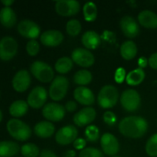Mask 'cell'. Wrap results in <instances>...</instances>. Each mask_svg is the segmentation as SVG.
Wrapping results in <instances>:
<instances>
[{
    "label": "cell",
    "instance_id": "obj_3",
    "mask_svg": "<svg viewBox=\"0 0 157 157\" xmlns=\"http://www.w3.org/2000/svg\"><path fill=\"white\" fill-rule=\"evenodd\" d=\"M118 98L119 93L117 89L113 85H106L101 89L98 94V102L102 108L109 109L116 105Z\"/></svg>",
    "mask_w": 157,
    "mask_h": 157
},
{
    "label": "cell",
    "instance_id": "obj_16",
    "mask_svg": "<svg viewBox=\"0 0 157 157\" xmlns=\"http://www.w3.org/2000/svg\"><path fill=\"white\" fill-rule=\"evenodd\" d=\"M96 118V110L91 107H87L78 111L74 116V123L80 127L91 124Z\"/></svg>",
    "mask_w": 157,
    "mask_h": 157
},
{
    "label": "cell",
    "instance_id": "obj_4",
    "mask_svg": "<svg viewBox=\"0 0 157 157\" xmlns=\"http://www.w3.org/2000/svg\"><path fill=\"white\" fill-rule=\"evenodd\" d=\"M30 71L33 76L42 83H48L54 80L53 68L44 61H34L31 65Z\"/></svg>",
    "mask_w": 157,
    "mask_h": 157
},
{
    "label": "cell",
    "instance_id": "obj_28",
    "mask_svg": "<svg viewBox=\"0 0 157 157\" xmlns=\"http://www.w3.org/2000/svg\"><path fill=\"white\" fill-rule=\"evenodd\" d=\"M74 65V62L71 58L67 57H63L59 58L55 63V70L59 74H67L72 69Z\"/></svg>",
    "mask_w": 157,
    "mask_h": 157
},
{
    "label": "cell",
    "instance_id": "obj_8",
    "mask_svg": "<svg viewBox=\"0 0 157 157\" xmlns=\"http://www.w3.org/2000/svg\"><path fill=\"white\" fill-rule=\"evenodd\" d=\"M66 110L64 106L58 103H48L42 109V115L46 120L52 122L61 121L65 116Z\"/></svg>",
    "mask_w": 157,
    "mask_h": 157
},
{
    "label": "cell",
    "instance_id": "obj_38",
    "mask_svg": "<svg viewBox=\"0 0 157 157\" xmlns=\"http://www.w3.org/2000/svg\"><path fill=\"white\" fill-rule=\"evenodd\" d=\"M126 76V71L123 67H120L115 72V81L117 82L118 84L123 83L124 81V78Z\"/></svg>",
    "mask_w": 157,
    "mask_h": 157
},
{
    "label": "cell",
    "instance_id": "obj_12",
    "mask_svg": "<svg viewBox=\"0 0 157 157\" xmlns=\"http://www.w3.org/2000/svg\"><path fill=\"white\" fill-rule=\"evenodd\" d=\"M78 131L73 125H67L60 129L55 135V140L62 146L68 145L74 143L78 137Z\"/></svg>",
    "mask_w": 157,
    "mask_h": 157
},
{
    "label": "cell",
    "instance_id": "obj_35",
    "mask_svg": "<svg viewBox=\"0 0 157 157\" xmlns=\"http://www.w3.org/2000/svg\"><path fill=\"white\" fill-rule=\"evenodd\" d=\"M79 157H104V153L98 149L87 147L81 150Z\"/></svg>",
    "mask_w": 157,
    "mask_h": 157
},
{
    "label": "cell",
    "instance_id": "obj_25",
    "mask_svg": "<svg viewBox=\"0 0 157 157\" xmlns=\"http://www.w3.org/2000/svg\"><path fill=\"white\" fill-rule=\"evenodd\" d=\"M29 110V104L22 100L15 101L9 107V113L14 117H21L26 114Z\"/></svg>",
    "mask_w": 157,
    "mask_h": 157
},
{
    "label": "cell",
    "instance_id": "obj_13",
    "mask_svg": "<svg viewBox=\"0 0 157 157\" xmlns=\"http://www.w3.org/2000/svg\"><path fill=\"white\" fill-rule=\"evenodd\" d=\"M71 59L79 66L88 67L94 63V56L89 50L82 48L75 49L71 54Z\"/></svg>",
    "mask_w": 157,
    "mask_h": 157
},
{
    "label": "cell",
    "instance_id": "obj_36",
    "mask_svg": "<svg viewBox=\"0 0 157 157\" xmlns=\"http://www.w3.org/2000/svg\"><path fill=\"white\" fill-rule=\"evenodd\" d=\"M40 45L36 40H30L26 44V51L30 56H35L39 52Z\"/></svg>",
    "mask_w": 157,
    "mask_h": 157
},
{
    "label": "cell",
    "instance_id": "obj_40",
    "mask_svg": "<svg viewBox=\"0 0 157 157\" xmlns=\"http://www.w3.org/2000/svg\"><path fill=\"white\" fill-rule=\"evenodd\" d=\"M64 108H65L66 111L74 112L77 110V108H78V104H77V103L75 102V101H69L65 104Z\"/></svg>",
    "mask_w": 157,
    "mask_h": 157
},
{
    "label": "cell",
    "instance_id": "obj_27",
    "mask_svg": "<svg viewBox=\"0 0 157 157\" xmlns=\"http://www.w3.org/2000/svg\"><path fill=\"white\" fill-rule=\"evenodd\" d=\"M145 78V72L142 68H136L127 75L126 81L130 86H137L144 81Z\"/></svg>",
    "mask_w": 157,
    "mask_h": 157
},
{
    "label": "cell",
    "instance_id": "obj_30",
    "mask_svg": "<svg viewBox=\"0 0 157 157\" xmlns=\"http://www.w3.org/2000/svg\"><path fill=\"white\" fill-rule=\"evenodd\" d=\"M92 81V75L87 70H80L74 75V82L81 86L87 85Z\"/></svg>",
    "mask_w": 157,
    "mask_h": 157
},
{
    "label": "cell",
    "instance_id": "obj_37",
    "mask_svg": "<svg viewBox=\"0 0 157 157\" xmlns=\"http://www.w3.org/2000/svg\"><path fill=\"white\" fill-rule=\"evenodd\" d=\"M104 121L109 126H113L117 122V116L112 111H106L104 114Z\"/></svg>",
    "mask_w": 157,
    "mask_h": 157
},
{
    "label": "cell",
    "instance_id": "obj_31",
    "mask_svg": "<svg viewBox=\"0 0 157 157\" xmlns=\"http://www.w3.org/2000/svg\"><path fill=\"white\" fill-rule=\"evenodd\" d=\"M21 153L24 157H38L40 156V150L38 146L31 143L24 144L21 147Z\"/></svg>",
    "mask_w": 157,
    "mask_h": 157
},
{
    "label": "cell",
    "instance_id": "obj_29",
    "mask_svg": "<svg viewBox=\"0 0 157 157\" xmlns=\"http://www.w3.org/2000/svg\"><path fill=\"white\" fill-rule=\"evenodd\" d=\"M83 14L84 19L87 21H94L98 16V8L95 3L88 2L85 3L83 7Z\"/></svg>",
    "mask_w": 157,
    "mask_h": 157
},
{
    "label": "cell",
    "instance_id": "obj_1",
    "mask_svg": "<svg viewBox=\"0 0 157 157\" xmlns=\"http://www.w3.org/2000/svg\"><path fill=\"white\" fill-rule=\"evenodd\" d=\"M120 132L129 138H140L148 130V123L142 117L130 116L124 118L118 125Z\"/></svg>",
    "mask_w": 157,
    "mask_h": 157
},
{
    "label": "cell",
    "instance_id": "obj_34",
    "mask_svg": "<svg viewBox=\"0 0 157 157\" xmlns=\"http://www.w3.org/2000/svg\"><path fill=\"white\" fill-rule=\"evenodd\" d=\"M84 134H85L86 140L87 141L91 143H95L98 140V138H99V129L95 125H90L86 128Z\"/></svg>",
    "mask_w": 157,
    "mask_h": 157
},
{
    "label": "cell",
    "instance_id": "obj_14",
    "mask_svg": "<svg viewBox=\"0 0 157 157\" xmlns=\"http://www.w3.org/2000/svg\"><path fill=\"white\" fill-rule=\"evenodd\" d=\"M101 146L103 152L107 156H115L120 150V144L117 139L110 133H106L102 135Z\"/></svg>",
    "mask_w": 157,
    "mask_h": 157
},
{
    "label": "cell",
    "instance_id": "obj_17",
    "mask_svg": "<svg viewBox=\"0 0 157 157\" xmlns=\"http://www.w3.org/2000/svg\"><path fill=\"white\" fill-rule=\"evenodd\" d=\"M30 84V74L26 70H21L18 71L12 79V87L14 90L19 93H22L27 90Z\"/></svg>",
    "mask_w": 157,
    "mask_h": 157
},
{
    "label": "cell",
    "instance_id": "obj_18",
    "mask_svg": "<svg viewBox=\"0 0 157 157\" xmlns=\"http://www.w3.org/2000/svg\"><path fill=\"white\" fill-rule=\"evenodd\" d=\"M64 40V35L58 30H48L43 32L40 36V41L47 47H56L60 45Z\"/></svg>",
    "mask_w": 157,
    "mask_h": 157
},
{
    "label": "cell",
    "instance_id": "obj_23",
    "mask_svg": "<svg viewBox=\"0 0 157 157\" xmlns=\"http://www.w3.org/2000/svg\"><path fill=\"white\" fill-rule=\"evenodd\" d=\"M16 14L10 7H4L0 10V22L4 27L12 28L16 24Z\"/></svg>",
    "mask_w": 157,
    "mask_h": 157
},
{
    "label": "cell",
    "instance_id": "obj_2",
    "mask_svg": "<svg viewBox=\"0 0 157 157\" xmlns=\"http://www.w3.org/2000/svg\"><path fill=\"white\" fill-rule=\"evenodd\" d=\"M8 132L12 137L18 141H25L32 136V130L28 124L18 119H11L6 124Z\"/></svg>",
    "mask_w": 157,
    "mask_h": 157
},
{
    "label": "cell",
    "instance_id": "obj_33",
    "mask_svg": "<svg viewBox=\"0 0 157 157\" xmlns=\"http://www.w3.org/2000/svg\"><path fill=\"white\" fill-rule=\"evenodd\" d=\"M146 152L150 157H157V133L149 138L146 144Z\"/></svg>",
    "mask_w": 157,
    "mask_h": 157
},
{
    "label": "cell",
    "instance_id": "obj_32",
    "mask_svg": "<svg viewBox=\"0 0 157 157\" xmlns=\"http://www.w3.org/2000/svg\"><path fill=\"white\" fill-rule=\"evenodd\" d=\"M81 31V24L78 20L71 19L66 25V32L70 36L76 37Z\"/></svg>",
    "mask_w": 157,
    "mask_h": 157
},
{
    "label": "cell",
    "instance_id": "obj_45",
    "mask_svg": "<svg viewBox=\"0 0 157 157\" xmlns=\"http://www.w3.org/2000/svg\"><path fill=\"white\" fill-rule=\"evenodd\" d=\"M1 3L4 5L6 7H9V6L13 4L14 1L13 0H2Z\"/></svg>",
    "mask_w": 157,
    "mask_h": 157
},
{
    "label": "cell",
    "instance_id": "obj_6",
    "mask_svg": "<svg viewBox=\"0 0 157 157\" xmlns=\"http://www.w3.org/2000/svg\"><path fill=\"white\" fill-rule=\"evenodd\" d=\"M121 104L124 110L127 111H136L140 107V95L133 89H127L124 90L121 94Z\"/></svg>",
    "mask_w": 157,
    "mask_h": 157
},
{
    "label": "cell",
    "instance_id": "obj_26",
    "mask_svg": "<svg viewBox=\"0 0 157 157\" xmlns=\"http://www.w3.org/2000/svg\"><path fill=\"white\" fill-rule=\"evenodd\" d=\"M121 55L125 60H132L137 54V47L132 41H127L123 43L121 47Z\"/></svg>",
    "mask_w": 157,
    "mask_h": 157
},
{
    "label": "cell",
    "instance_id": "obj_43",
    "mask_svg": "<svg viewBox=\"0 0 157 157\" xmlns=\"http://www.w3.org/2000/svg\"><path fill=\"white\" fill-rule=\"evenodd\" d=\"M147 64H148V61H147V58H144V57L140 58L139 59V61H138V64H139L140 66V68L143 69V67H147Z\"/></svg>",
    "mask_w": 157,
    "mask_h": 157
},
{
    "label": "cell",
    "instance_id": "obj_19",
    "mask_svg": "<svg viewBox=\"0 0 157 157\" xmlns=\"http://www.w3.org/2000/svg\"><path fill=\"white\" fill-rule=\"evenodd\" d=\"M75 100L82 105L91 106L95 102V97L93 91L88 87L80 86L74 91Z\"/></svg>",
    "mask_w": 157,
    "mask_h": 157
},
{
    "label": "cell",
    "instance_id": "obj_10",
    "mask_svg": "<svg viewBox=\"0 0 157 157\" xmlns=\"http://www.w3.org/2000/svg\"><path fill=\"white\" fill-rule=\"evenodd\" d=\"M48 92L44 87L38 86L32 90L28 96L27 103L34 109H39L44 105L47 101Z\"/></svg>",
    "mask_w": 157,
    "mask_h": 157
},
{
    "label": "cell",
    "instance_id": "obj_24",
    "mask_svg": "<svg viewBox=\"0 0 157 157\" xmlns=\"http://www.w3.org/2000/svg\"><path fill=\"white\" fill-rule=\"evenodd\" d=\"M20 147L16 142L0 141V157H12L18 153Z\"/></svg>",
    "mask_w": 157,
    "mask_h": 157
},
{
    "label": "cell",
    "instance_id": "obj_5",
    "mask_svg": "<svg viewBox=\"0 0 157 157\" xmlns=\"http://www.w3.org/2000/svg\"><path fill=\"white\" fill-rule=\"evenodd\" d=\"M69 81L64 76H57L52 81L49 88V96L53 101H59L64 99L67 93Z\"/></svg>",
    "mask_w": 157,
    "mask_h": 157
},
{
    "label": "cell",
    "instance_id": "obj_46",
    "mask_svg": "<svg viewBox=\"0 0 157 157\" xmlns=\"http://www.w3.org/2000/svg\"><path fill=\"white\" fill-rule=\"evenodd\" d=\"M2 117H3L2 112V110H0V123H1V121H2Z\"/></svg>",
    "mask_w": 157,
    "mask_h": 157
},
{
    "label": "cell",
    "instance_id": "obj_42",
    "mask_svg": "<svg viewBox=\"0 0 157 157\" xmlns=\"http://www.w3.org/2000/svg\"><path fill=\"white\" fill-rule=\"evenodd\" d=\"M40 157H58L54 152L49 150H43L40 153Z\"/></svg>",
    "mask_w": 157,
    "mask_h": 157
},
{
    "label": "cell",
    "instance_id": "obj_20",
    "mask_svg": "<svg viewBox=\"0 0 157 157\" xmlns=\"http://www.w3.org/2000/svg\"><path fill=\"white\" fill-rule=\"evenodd\" d=\"M139 23L147 29H157V15L153 11L144 10L138 15Z\"/></svg>",
    "mask_w": 157,
    "mask_h": 157
},
{
    "label": "cell",
    "instance_id": "obj_22",
    "mask_svg": "<svg viewBox=\"0 0 157 157\" xmlns=\"http://www.w3.org/2000/svg\"><path fill=\"white\" fill-rule=\"evenodd\" d=\"M82 44L86 48L95 50L101 44V37L94 31H87L81 38Z\"/></svg>",
    "mask_w": 157,
    "mask_h": 157
},
{
    "label": "cell",
    "instance_id": "obj_39",
    "mask_svg": "<svg viewBox=\"0 0 157 157\" xmlns=\"http://www.w3.org/2000/svg\"><path fill=\"white\" fill-rule=\"evenodd\" d=\"M74 147H75L76 150H84L85 149L86 146V140L83 138H79V139H77L75 142L73 143Z\"/></svg>",
    "mask_w": 157,
    "mask_h": 157
},
{
    "label": "cell",
    "instance_id": "obj_9",
    "mask_svg": "<svg viewBox=\"0 0 157 157\" xmlns=\"http://www.w3.org/2000/svg\"><path fill=\"white\" fill-rule=\"evenodd\" d=\"M18 32L22 37L35 40L40 35L41 29L37 23L31 20L25 19L20 21L18 25Z\"/></svg>",
    "mask_w": 157,
    "mask_h": 157
},
{
    "label": "cell",
    "instance_id": "obj_21",
    "mask_svg": "<svg viewBox=\"0 0 157 157\" xmlns=\"http://www.w3.org/2000/svg\"><path fill=\"white\" fill-rule=\"evenodd\" d=\"M55 127L50 121H41L34 127V132L40 138H48L54 134Z\"/></svg>",
    "mask_w": 157,
    "mask_h": 157
},
{
    "label": "cell",
    "instance_id": "obj_15",
    "mask_svg": "<svg viewBox=\"0 0 157 157\" xmlns=\"http://www.w3.org/2000/svg\"><path fill=\"white\" fill-rule=\"evenodd\" d=\"M120 26L123 33L130 38H136L140 33V26L136 20L130 15H125L120 21Z\"/></svg>",
    "mask_w": 157,
    "mask_h": 157
},
{
    "label": "cell",
    "instance_id": "obj_11",
    "mask_svg": "<svg viewBox=\"0 0 157 157\" xmlns=\"http://www.w3.org/2000/svg\"><path fill=\"white\" fill-rule=\"evenodd\" d=\"M55 11L61 16H73L79 12L80 3L75 0H60L55 4Z\"/></svg>",
    "mask_w": 157,
    "mask_h": 157
},
{
    "label": "cell",
    "instance_id": "obj_44",
    "mask_svg": "<svg viewBox=\"0 0 157 157\" xmlns=\"http://www.w3.org/2000/svg\"><path fill=\"white\" fill-rule=\"evenodd\" d=\"M76 153L74 150H67L64 154V157H75Z\"/></svg>",
    "mask_w": 157,
    "mask_h": 157
},
{
    "label": "cell",
    "instance_id": "obj_41",
    "mask_svg": "<svg viewBox=\"0 0 157 157\" xmlns=\"http://www.w3.org/2000/svg\"><path fill=\"white\" fill-rule=\"evenodd\" d=\"M148 64L151 68L154 69V70H157V52L153 54L150 57L148 60Z\"/></svg>",
    "mask_w": 157,
    "mask_h": 157
},
{
    "label": "cell",
    "instance_id": "obj_7",
    "mask_svg": "<svg viewBox=\"0 0 157 157\" xmlns=\"http://www.w3.org/2000/svg\"><path fill=\"white\" fill-rule=\"evenodd\" d=\"M18 52V43L15 38L6 36L0 40V59L4 61L12 60Z\"/></svg>",
    "mask_w": 157,
    "mask_h": 157
},
{
    "label": "cell",
    "instance_id": "obj_47",
    "mask_svg": "<svg viewBox=\"0 0 157 157\" xmlns=\"http://www.w3.org/2000/svg\"><path fill=\"white\" fill-rule=\"evenodd\" d=\"M113 157H119V156H113Z\"/></svg>",
    "mask_w": 157,
    "mask_h": 157
}]
</instances>
